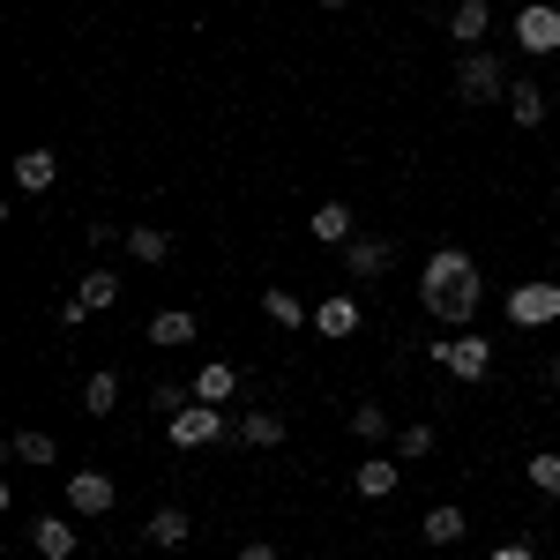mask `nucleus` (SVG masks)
Masks as SVG:
<instances>
[{"instance_id": "1", "label": "nucleus", "mask_w": 560, "mask_h": 560, "mask_svg": "<svg viewBox=\"0 0 560 560\" xmlns=\"http://www.w3.org/2000/svg\"><path fill=\"white\" fill-rule=\"evenodd\" d=\"M419 300H427L433 322L464 329V322L478 314V300H486V284H478V261L464 255V247H441V255H427V269H419Z\"/></svg>"}, {"instance_id": "2", "label": "nucleus", "mask_w": 560, "mask_h": 560, "mask_svg": "<svg viewBox=\"0 0 560 560\" xmlns=\"http://www.w3.org/2000/svg\"><path fill=\"white\" fill-rule=\"evenodd\" d=\"M501 90H509V68H501V52L471 45V52H464V68H456V97H464V105H493Z\"/></svg>"}, {"instance_id": "3", "label": "nucleus", "mask_w": 560, "mask_h": 560, "mask_svg": "<svg viewBox=\"0 0 560 560\" xmlns=\"http://www.w3.org/2000/svg\"><path fill=\"white\" fill-rule=\"evenodd\" d=\"M165 433H173V448H210L224 433V404H187V411L165 419Z\"/></svg>"}, {"instance_id": "4", "label": "nucleus", "mask_w": 560, "mask_h": 560, "mask_svg": "<svg viewBox=\"0 0 560 560\" xmlns=\"http://www.w3.org/2000/svg\"><path fill=\"white\" fill-rule=\"evenodd\" d=\"M433 359H441L456 382H486V374H493V345H486V337H471V329H464L456 345H433Z\"/></svg>"}, {"instance_id": "5", "label": "nucleus", "mask_w": 560, "mask_h": 560, "mask_svg": "<svg viewBox=\"0 0 560 560\" xmlns=\"http://www.w3.org/2000/svg\"><path fill=\"white\" fill-rule=\"evenodd\" d=\"M509 322H516V329L560 322V284H516V292H509Z\"/></svg>"}, {"instance_id": "6", "label": "nucleus", "mask_w": 560, "mask_h": 560, "mask_svg": "<svg viewBox=\"0 0 560 560\" xmlns=\"http://www.w3.org/2000/svg\"><path fill=\"white\" fill-rule=\"evenodd\" d=\"M516 45L523 52H560V8H546V0L516 8Z\"/></svg>"}, {"instance_id": "7", "label": "nucleus", "mask_w": 560, "mask_h": 560, "mask_svg": "<svg viewBox=\"0 0 560 560\" xmlns=\"http://www.w3.org/2000/svg\"><path fill=\"white\" fill-rule=\"evenodd\" d=\"M113 501H120V486H113L105 471H75L68 478V509H75V516H113Z\"/></svg>"}, {"instance_id": "8", "label": "nucleus", "mask_w": 560, "mask_h": 560, "mask_svg": "<svg viewBox=\"0 0 560 560\" xmlns=\"http://www.w3.org/2000/svg\"><path fill=\"white\" fill-rule=\"evenodd\" d=\"M306 232H314L322 247H351V240H359V224H351V210H345V202H322V210L306 217Z\"/></svg>"}, {"instance_id": "9", "label": "nucleus", "mask_w": 560, "mask_h": 560, "mask_svg": "<svg viewBox=\"0 0 560 560\" xmlns=\"http://www.w3.org/2000/svg\"><path fill=\"white\" fill-rule=\"evenodd\" d=\"M359 322H366V314H359V300H351V292H337V300L314 306V329H322V337H359Z\"/></svg>"}, {"instance_id": "10", "label": "nucleus", "mask_w": 560, "mask_h": 560, "mask_svg": "<svg viewBox=\"0 0 560 560\" xmlns=\"http://www.w3.org/2000/svg\"><path fill=\"white\" fill-rule=\"evenodd\" d=\"M31 546H38L45 560H75V546H83V538H75V523L38 516V523H31Z\"/></svg>"}, {"instance_id": "11", "label": "nucleus", "mask_w": 560, "mask_h": 560, "mask_svg": "<svg viewBox=\"0 0 560 560\" xmlns=\"http://www.w3.org/2000/svg\"><path fill=\"white\" fill-rule=\"evenodd\" d=\"M240 388H247V374L224 366V359H210V366L195 374V404H224V396H240Z\"/></svg>"}, {"instance_id": "12", "label": "nucleus", "mask_w": 560, "mask_h": 560, "mask_svg": "<svg viewBox=\"0 0 560 560\" xmlns=\"http://www.w3.org/2000/svg\"><path fill=\"white\" fill-rule=\"evenodd\" d=\"M52 179H60V158H52V150H23V158H15V187H23V195H45Z\"/></svg>"}, {"instance_id": "13", "label": "nucleus", "mask_w": 560, "mask_h": 560, "mask_svg": "<svg viewBox=\"0 0 560 560\" xmlns=\"http://www.w3.org/2000/svg\"><path fill=\"white\" fill-rule=\"evenodd\" d=\"M150 345H165V351L195 345V314H187V306H165V314L150 322Z\"/></svg>"}, {"instance_id": "14", "label": "nucleus", "mask_w": 560, "mask_h": 560, "mask_svg": "<svg viewBox=\"0 0 560 560\" xmlns=\"http://www.w3.org/2000/svg\"><path fill=\"white\" fill-rule=\"evenodd\" d=\"M486 31H493V8H486V0H464V8L448 15V38L456 45H478Z\"/></svg>"}, {"instance_id": "15", "label": "nucleus", "mask_w": 560, "mask_h": 560, "mask_svg": "<svg viewBox=\"0 0 560 560\" xmlns=\"http://www.w3.org/2000/svg\"><path fill=\"white\" fill-rule=\"evenodd\" d=\"M419 530H427V546H456L471 523H464V509H456V501H441V509H427V523H419Z\"/></svg>"}, {"instance_id": "16", "label": "nucleus", "mask_w": 560, "mask_h": 560, "mask_svg": "<svg viewBox=\"0 0 560 560\" xmlns=\"http://www.w3.org/2000/svg\"><path fill=\"white\" fill-rule=\"evenodd\" d=\"M187 530H195V523H187V509H158V516L142 523V538H150V546H165V553H173V546H187Z\"/></svg>"}, {"instance_id": "17", "label": "nucleus", "mask_w": 560, "mask_h": 560, "mask_svg": "<svg viewBox=\"0 0 560 560\" xmlns=\"http://www.w3.org/2000/svg\"><path fill=\"white\" fill-rule=\"evenodd\" d=\"M128 255L135 261H165L173 255V232H165V224H128Z\"/></svg>"}, {"instance_id": "18", "label": "nucleus", "mask_w": 560, "mask_h": 560, "mask_svg": "<svg viewBox=\"0 0 560 560\" xmlns=\"http://www.w3.org/2000/svg\"><path fill=\"white\" fill-rule=\"evenodd\" d=\"M351 486H359L366 501H382V493H396V464H388V456H366V464L351 471Z\"/></svg>"}, {"instance_id": "19", "label": "nucleus", "mask_w": 560, "mask_h": 560, "mask_svg": "<svg viewBox=\"0 0 560 560\" xmlns=\"http://www.w3.org/2000/svg\"><path fill=\"white\" fill-rule=\"evenodd\" d=\"M261 314H269V322H277V329H300V322H306L300 292H284V284H269V292H261Z\"/></svg>"}, {"instance_id": "20", "label": "nucleus", "mask_w": 560, "mask_h": 560, "mask_svg": "<svg viewBox=\"0 0 560 560\" xmlns=\"http://www.w3.org/2000/svg\"><path fill=\"white\" fill-rule=\"evenodd\" d=\"M75 300H83V306H90V314H105V306L120 300V277H113V269H90L83 284H75Z\"/></svg>"}, {"instance_id": "21", "label": "nucleus", "mask_w": 560, "mask_h": 560, "mask_svg": "<svg viewBox=\"0 0 560 560\" xmlns=\"http://www.w3.org/2000/svg\"><path fill=\"white\" fill-rule=\"evenodd\" d=\"M509 120H516V128H538V120H546V90L516 83V90H509Z\"/></svg>"}, {"instance_id": "22", "label": "nucleus", "mask_w": 560, "mask_h": 560, "mask_svg": "<svg viewBox=\"0 0 560 560\" xmlns=\"http://www.w3.org/2000/svg\"><path fill=\"white\" fill-rule=\"evenodd\" d=\"M240 441H247V448H277V441H284V419H277V411H247V419H240Z\"/></svg>"}, {"instance_id": "23", "label": "nucleus", "mask_w": 560, "mask_h": 560, "mask_svg": "<svg viewBox=\"0 0 560 560\" xmlns=\"http://www.w3.org/2000/svg\"><path fill=\"white\" fill-rule=\"evenodd\" d=\"M345 261H351V277H382L388 269V240H351Z\"/></svg>"}, {"instance_id": "24", "label": "nucleus", "mask_w": 560, "mask_h": 560, "mask_svg": "<svg viewBox=\"0 0 560 560\" xmlns=\"http://www.w3.org/2000/svg\"><path fill=\"white\" fill-rule=\"evenodd\" d=\"M113 404H120V374H90V382H83V411H90V419H105Z\"/></svg>"}, {"instance_id": "25", "label": "nucleus", "mask_w": 560, "mask_h": 560, "mask_svg": "<svg viewBox=\"0 0 560 560\" xmlns=\"http://www.w3.org/2000/svg\"><path fill=\"white\" fill-rule=\"evenodd\" d=\"M8 456H15V464H52V456H60V448H52V433H15V441H8Z\"/></svg>"}, {"instance_id": "26", "label": "nucleus", "mask_w": 560, "mask_h": 560, "mask_svg": "<svg viewBox=\"0 0 560 560\" xmlns=\"http://www.w3.org/2000/svg\"><path fill=\"white\" fill-rule=\"evenodd\" d=\"M530 486H538L546 501H560V456H553V448H538V456H530Z\"/></svg>"}, {"instance_id": "27", "label": "nucleus", "mask_w": 560, "mask_h": 560, "mask_svg": "<svg viewBox=\"0 0 560 560\" xmlns=\"http://www.w3.org/2000/svg\"><path fill=\"white\" fill-rule=\"evenodd\" d=\"M351 433H359V441H382L388 411H382V404H351Z\"/></svg>"}, {"instance_id": "28", "label": "nucleus", "mask_w": 560, "mask_h": 560, "mask_svg": "<svg viewBox=\"0 0 560 560\" xmlns=\"http://www.w3.org/2000/svg\"><path fill=\"white\" fill-rule=\"evenodd\" d=\"M150 404H158V419H173V411H187V404H195V388H173V382H158V396H150Z\"/></svg>"}, {"instance_id": "29", "label": "nucleus", "mask_w": 560, "mask_h": 560, "mask_svg": "<svg viewBox=\"0 0 560 560\" xmlns=\"http://www.w3.org/2000/svg\"><path fill=\"white\" fill-rule=\"evenodd\" d=\"M396 448H404L411 464H419V456H433V427H427V419H419V427H404V441H396Z\"/></svg>"}, {"instance_id": "30", "label": "nucleus", "mask_w": 560, "mask_h": 560, "mask_svg": "<svg viewBox=\"0 0 560 560\" xmlns=\"http://www.w3.org/2000/svg\"><path fill=\"white\" fill-rule=\"evenodd\" d=\"M90 247H128V224H90Z\"/></svg>"}, {"instance_id": "31", "label": "nucleus", "mask_w": 560, "mask_h": 560, "mask_svg": "<svg viewBox=\"0 0 560 560\" xmlns=\"http://www.w3.org/2000/svg\"><path fill=\"white\" fill-rule=\"evenodd\" d=\"M493 560H538L530 546H493Z\"/></svg>"}, {"instance_id": "32", "label": "nucleus", "mask_w": 560, "mask_h": 560, "mask_svg": "<svg viewBox=\"0 0 560 560\" xmlns=\"http://www.w3.org/2000/svg\"><path fill=\"white\" fill-rule=\"evenodd\" d=\"M240 560H277V546H240Z\"/></svg>"}, {"instance_id": "33", "label": "nucleus", "mask_w": 560, "mask_h": 560, "mask_svg": "<svg viewBox=\"0 0 560 560\" xmlns=\"http://www.w3.org/2000/svg\"><path fill=\"white\" fill-rule=\"evenodd\" d=\"M553 388H560V351H553Z\"/></svg>"}, {"instance_id": "34", "label": "nucleus", "mask_w": 560, "mask_h": 560, "mask_svg": "<svg viewBox=\"0 0 560 560\" xmlns=\"http://www.w3.org/2000/svg\"><path fill=\"white\" fill-rule=\"evenodd\" d=\"M322 8H351V0H322Z\"/></svg>"}]
</instances>
